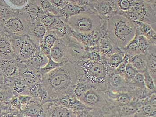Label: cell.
I'll list each match as a JSON object with an SVG mask.
<instances>
[{"instance_id": "6da1fadb", "label": "cell", "mask_w": 156, "mask_h": 117, "mask_svg": "<svg viewBox=\"0 0 156 117\" xmlns=\"http://www.w3.org/2000/svg\"><path fill=\"white\" fill-rule=\"evenodd\" d=\"M78 80L75 64L67 61L43 76L41 84L48 93L49 102L56 101L73 94Z\"/></svg>"}, {"instance_id": "7a4b0ae2", "label": "cell", "mask_w": 156, "mask_h": 117, "mask_svg": "<svg viewBox=\"0 0 156 117\" xmlns=\"http://www.w3.org/2000/svg\"><path fill=\"white\" fill-rule=\"evenodd\" d=\"M108 36L118 48L122 50L136 35V26L133 21L118 13L110 17L107 22Z\"/></svg>"}, {"instance_id": "3957f363", "label": "cell", "mask_w": 156, "mask_h": 117, "mask_svg": "<svg viewBox=\"0 0 156 117\" xmlns=\"http://www.w3.org/2000/svg\"><path fill=\"white\" fill-rule=\"evenodd\" d=\"M74 64L78 80L86 82L91 88L105 91L108 72L103 62L82 59Z\"/></svg>"}, {"instance_id": "277c9868", "label": "cell", "mask_w": 156, "mask_h": 117, "mask_svg": "<svg viewBox=\"0 0 156 117\" xmlns=\"http://www.w3.org/2000/svg\"><path fill=\"white\" fill-rule=\"evenodd\" d=\"M87 107L95 110L97 117H113V111L105 91L91 88L80 99Z\"/></svg>"}, {"instance_id": "5b68a950", "label": "cell", "mask_w": 156, "mask_h": 117, "mask_svg": "<svg viewBox=\"0 0 156 117\" xmlns=\"http://www.w3.org/2000/svg\"><path fill=\"white\" fill-rule=\"evenodd\" d=\"M34 23L23 7L20 8L17 15L0 24V30L14 36L27 35Z\"/></svg>"}, {"instance_id": "8992f818", "label": "cell", "mask_w": 156, "mask_h": 117, "mask_svg": "<svg viewBox=\"0 0 156 117\" xmlns=\"http://www.w3.org/2000/svg\"><path fill=\"white\" fill-rule=\"evenodd\" d=\"M102 21L101 18L95 12H82L68 18L66 23L73 31L90 33L99 30Z\"/></svg>"}, {"instance_id": "52a82bcc", "label": "cell", "mask_w": 156, "mask_h": 117, "mask_svg": "<svg viewBox=\"0 0 156 117\" xmlns=\"http://www.w3.org/2000/svg\"><path fill=\"white\" fill-rule=\"evenodd\" d=\"M62 38L66 44L68 61L75 63L82 59L85 53V46L70 35Z\"/></svg>"}, {"instance_id": "ba28073f", "label": "cell", "mask_w": 156, "mask_h": 117, "mask_svg": "<svg viewBox=\"0 0 156 117\" xmlns=\"http://www.w3.org/2000/svg\"><path fill=\"white\" fill-rule=\"evenodd\" d=\"M43 117H76L74 111L66 108L54 101L48 102L42 104Z\"/></svg>"}, {"instance_id": "9c48e42d", "label": "cell", "mask_w": 156, "mask_h": 117, "mask_svg": "<svg viewBox=\"0 0 156 117\" xmlns=\"http://www.w3.org/2000/svg\"><path fill=\"white\" fill-rule=\"evenodd\" d=\"M0 59H14L18 57L12 44L11 35L0 30Z\"/></svg>"}, {"instance_id": "30bf717a", "label": "cell", "mask_w": 156, "mask_h": 117, "mask_svg": "<svg viewBox=\"0 0 156 117\" xmlns=\"http://www.w3.org/2000/svg\"><path fill=\"white\" fill-rule=\"evenodd\" d=\"M21 62L14 59H0V72L5 79L13 80L18 78Z\"/></svg>"}, {"instance_id": "8fae6325", "label": "cell", "mask_w": 156, "mask_h": 117, "mask_svg": "<svg viewBox=\"0 0 156 117\" xmlns=\"http://www.w3.org/2000/svg\"><path fill=\"white\" fill-rule=\"evenodd\" d=\"M129 90L128 82L123 75L115 72V71L108 73L106 80V91H118Z\"/></svg>"}, {"instance_id": "7c38bea8", "label": "cell", "mask_w": 156, "mask_h": 117, "mask_svg": "<svg viewBox=\"0 0 156 117\" xmlns=\"http://www.w3.org/2000/svg\"><path fill=\"white\" fill-rule=\"evenodd\" d=\"M108 99L118 107L129 104L132 100L133 95L130 91H105Z\"/></svg>"}, {"instance_id": "4fadbf2b", "label": "cell", "mask_w": 156, "mask_h": 117, "mask_svg": "<svg viewBox=\"0 0 156 117\" xmlns=\"http://www.w3.org/2000/svg\"><path fill=\"white\" fill-rule=\"evenodd\" d=\"M110 0H93L92 3L93 8L96 13L102 19L108 20L113 14L115 11Z\"/></svg>"}, {"instance_id": "5bb4252c", "label": "cell", "mask_w": 156, "mask_h": 117, "mask_svg": "<svg viewBox=\"0 0 156 117\" xmlns=\"http://www.w3.org/2000/svg\"><path fill=\"white\" fill-rule=\"evenodd\" d=\"M50 57L57 62L64 63L68 61L66 44L62 38H58L51 49Z\"/></svg>"}, {"instance_id": "9a60e30c", "label": "cell", "mask_w": 156, "mask_h": 117, "mask_svg": "<svg viewBox=\"0 0 156 117\" xmlns=\"http://www.w3.org/2000/svg\"><path fill=\"white\" fill-rule=\"evenodd\" d=\"M21 111L26 116L43 117L42 104L39 100L33 98L27 104L22 107Z\"/></svg>"}, {"instance_id": "2e32d148", "label": "cell", "mask_w": 156, "mask_h": 117, "mask_svg": "<svg viewBox=\"0 0 156 117\" xmlns=\"http://www.w3.org/2000/svg\"><path fill=\"white\" fill-rule=\"evenodd\" d=\"M48 57L42 52L39 47L30 58L23 62L28 67L39 71L48 63Z\"/></svg>"}, {"instance_id": "e0dca14e", "label": "cell", "mask_w": 156, "mask_h": 117, "mask_svg": "<svg viewBox=\"0 0 156 117\" xmlns=\"http://www.w3.org/2000/svg\"><path fill=\"white\" fill-rule=\"evenodd\" d=\"M149 98L144 101L136 102L137 110L135 117L156 116V105L151 103Z\"/></svg>"}, {"instance_id": "ac0fdd59", "label": "cell", "mask_w": 156, "mask_h": 117, "mask_svg": "<svg viewBox=\"0 0 156 117\" xmlns=\"http://www.w3.org/2000/svg\"><path fill=\"white\" fill-rule=\"evenodd\" d=\"M125 53L122 50L115 52L108 56L102 58L101 62L107 67L108 72L113 71L119 66L125 57Z\"/></svg>"}, {"instance_id": "d6986e66", "label": "cell", "mask_w": 156, "mask_h": 117, "mask_svg": "<svg viewBox=\"0 0 156 117\" xmlns=\"http://www.w3.org/2000/svg\"><path fill=\"white\" fill-rule=\"evenodd\" d=\"M47 32L46 27L39 20L34 23L30 32L27 35L37 46H39L40 43Z\"/></svg>"}, {"instance_id": "ffe728a7", "label": "cell", "mask_w": 156, "mask_h": 117, "mask_svg": "<svg viewBox=\"0 0 156 117\" xmlns=\"http://www.w3.org/2000/svg\"><path fill=\"white\" fill-rule=\"evenodd\" d=\"M58 39L54 32L47 30V33L43 37L40 44V49L48 58H50V51L57 40Z\"/></svg>"}, {"instance_id": "44dd1931", "label": "cell", "mask_w": 156, "mask_h": 117, "mask_svg": "<svg viewBox=\"0 0 156 117\" xmlns=\"http://www.w3.org/2000/svg\"><path fill=\"white\" fill-rule=\"evenodd\" d=\"M145 55L147 70L156 82V45H151Z\"/></svg>"}, {"instance_id": "7402d4cb", "label": "cell", "mask_w": 156, "mask_h": 117, "mask_svg": "<svg viewBox=\"0 0 156 117\" xmlns=\"http://www.w3.org/2000/svg\"><path fill=\"white\" fill-rule=\"evenodd\" d=\"M98 49L102 56V58L121 50L115 47L108 37L100 38L98 44Z\"/></svg>"}, {"instance_id": "603a6c76", "label": "cell", "mask_w": 156, "mask_h": 117, "mask_svg": "<svg viewBox=\"0 0 156 117\" xmlns=\"http://www.w3.org/2000/svg\"><path fill=\"white\" fill-rule=\"evenodd\" d=\"M12 92L15 95H30V86H29L24 81L19 78H16L12 80L10 84Z\"/></svg>"}, {"instance_id": "cb8c5ba5", "label": "cell", "mask_w": 156, "mask_h": 117, "mask_svg": "<svg viewBox=\"0 0 156 117\" xmlns=\"http://www.w3.org/2000/svg\"><path fill=\"white\" fill-rule=\"evenodd\" d=\"M129 63L135 68L138 72L143 73L147 69L145 54H139L129 57Z\"/></svg>"}, {"instance_id": "d4e9b609", "label": "cell", "mask_w": 156, "mask_h": 117, "mask_svg": "<svg viewBox=\"0 0 156 117\" xmlns=\"http://www.w3.org/2000/svg\"><path fill=\"white\" fill-rule=\"evenodd\" d=\"M59 18L50 12L44 11L42 9L39 16V20L45 26L48 30L53 26Z\"/></svg>"}, {"instance_id": "484cf974", "label": "cell", "mask_w": 156, "mask_h": 117, "mask_svg": "<svg viewBox=\"0 0 156 117\" xmlns=\"http://www.w3.org/2000/svg\"><path fill=\"white\" fill-rule=\"evenodd\" d=\"M130 91L133 95L132 101L134 102L144 101L147 99L152 94H154L150 92L146 89L141 88H134L130 90Z\"/></svg>"}, {"instance_id": "4316f807", "label": "cell", "mask_w": 156, "mask_h": 117, "mask_svg": "<svg viewBox=\"0 0 156 117\" xmlns=\"http://www.w3.org/2000/svg\"><path fill=\"white\" fill-rule=\"evenodd\" d=\"M134 39L137 43L140 54H146L151 45L153 44L143 35L136 34Z\"/></svg>"}, {"instance_id": "83f0119b", "label": "cell", "mask_w": 156, "mask_h": 117, "mask_svg": "<svg viewBox=\"0 0 156 117\" xmlns=\"http://www.w3.org/2000/svg\"><path fill=\"white\" fill-rule=\"evenodd\" d=\"M136 108L132 103L119 107L118 109V117H135Z\"/></svg>"}, {"instance_id": "f1b7e54d", "label": "cell", "mask_w": 156, "mask_h": 117, "mask_svg": "<svg viewBox=\"0 0 156 117\" xmlns=\"http://www.w3.org/2000/svg\"><path fill=\"white\" fill-rule=\"evenodd\" d=\"M130 90L134 88L146 89L144 84V75L141 73L138 72L130 81L128 82Z\"/></svg>"}, {"instance_id": "f546056e", "label": "cell", "mask_w": 156, "mask_h": 117, "mask_svg": "<svg viewBox=\"0 0 156 117\" xmlns=\"http://www.w3.org/2000/svg\"><path fill=\"white\" fill-rule=\"evenodd\" d=\"M91 88L90 85L84 81L78 80L77 83L75 86L73 93L76 97L80 99L85 93Z\"/></svg>"}, {"instance_id": "4dcf8cb0", "label": "cell", "mask_w": 156, "mask_h": 117, "mask_svg": "<svg viewBox=\"0 0 156 117\" xmlns=\"http://www.w3.org/2000/svg\"><path fill=\"white\" fill-rule=\"evenodd\" d=\"M142 74L144 75V84L146 89L151 93H156V82L150 75L147 69Z\"/></svg>"}, {"instance_id": "1f68e13d", "label": "cell", "mask_w": 156, "mask_h": 117, "mask_svg": "<svg viewBox=\"0 0 156 117\" xmlns=\"http://www.w3.org/2000/svg\"><path fill=\"white\" fill-rule=\"evenodd\" d=\"M13 92L10 86H0V102H5L13 98Z\"/></svg>"}, {"instance_id": "d6a6232c", "label": "cell", "mask_w": 156, "mask_h": 117, "mask_svg": "<svg viewBox=\"0 0 156 117\" xmlns=\"http://www.w3.org/2000/svg\"><path fill=\"white\" fill-rule=\"evenodd\" d=\"M63 63H59V62H55L51 59V57H50L48 59V63L46 64V65L39 70V72L43 77V76L51 71L53 70L62 66Z\"/></svg>"}, {"instance_id": "836d02e7", "label": "cell", "mask_w": 156, "mask_h": 117, "mask_svg": "<svg viewBox=\"0 0 156 117\" xmlns=\"http://www.w3.org/2000/svg\"><path fill=\"white\" fill-rule=\"evenodd\" d=\"M138 72L137 70L133 67L129 62L126 66V69L124 73V76L127 81L129 82L132 80Z\"/></svg>"}, {"instance_id": "e575fe53", "label": "cell", "mask_w": 156, "mask_h": 117, "mask_svg": "<svg viewBox=\"0 0 156 117\" xmlns=\"http://www.w3.org/2000/svg\"><path fill=\"white\" fill-rule=\"evenodd\" d=\"M129 62V57L127 55H125L124 59L120 63L118 67L115 70V71L117 73L124 75V73L126 70V66Z\"/></svg>"}, {"instance_id": "d590c367", "label": "cell", "mask_w": 156, "mask_h": 117, "mask_svg": "<svg viewBox=\"0 0 156 117\" xmlns=\"http://www.w3.org/2000/svg\"><path fill=\"white\" fill-rule=\"evenodd\" d=\"M11 4L17 8H23L27 3L28 0H7Z\"/></svg>"}, {"instance_id": "8d00e7d4", "label": "cell", "mask_w": 156, "mask_h": 117, "mask_svg": "<svg viewBox=\"0 0 156 117\" xmlns=\"http://www.w3.org/2000/svg\"><path fill=\"white\" fill-rule=\"evenodd\" d=\"M17 96L22 104V107L27 104L32 98V97L29 95H20Z\"/></svg>"}, {"instance_id": "74e56055", "label": "cell", "mask_w": 156, "mask_h": 117, "mask_svg": "<svg viewBox=\"0 0 156 117\" xmlns=\"http://www.w3.org/2000/svg\"><path fill=\"white\" fill-rule=\"evenodd\" d=\"M48 1L55 7L61 9H62L66 2V0H48Z\"/></svg>"}, {"instance_id": "f35d334b", "label": "cell", "mask_w": 156, "mask_h": 117, "mask_svg": "<svg viewBox=\"0 0 156 117\" xmlns=\"http://www.w3.org/2000/svg\"><path fill=\"white\" fill-rule=\"evenodd\" d=\"M18 97V96H17ZM11 104L12 106L19 110H22V105L18 97L13 98L11 99Z\"/></svg>"}, {"instance_id": "ab89813d", "label": "cell", "mask_w": 156, "mask_h": 117, "mask_svg": "<svg viewBox=\"0 0 156 117\" xmlns=\"http://www.w3.org/2000/svg\"><path fill=\"white\" fill-rule=\"evenodd\" d=\"M141 1L147 4L150 5L156 10V0H141Z\"/></svg>"}, {"instance_id": "60d3db41", "label": "cell", "mask_w": 156, "mask_h": 117, "mask_svg": "<svg viewBox=\"0 0 156 117\" xmlns=\"http://www.w3.org/2000/svg\"><path fill=\"white\" fill-rule=\"evenodd\" d=\"M6 3V2H5V0H0V5L5 4Z\"/></svg>"}]
</instances>
